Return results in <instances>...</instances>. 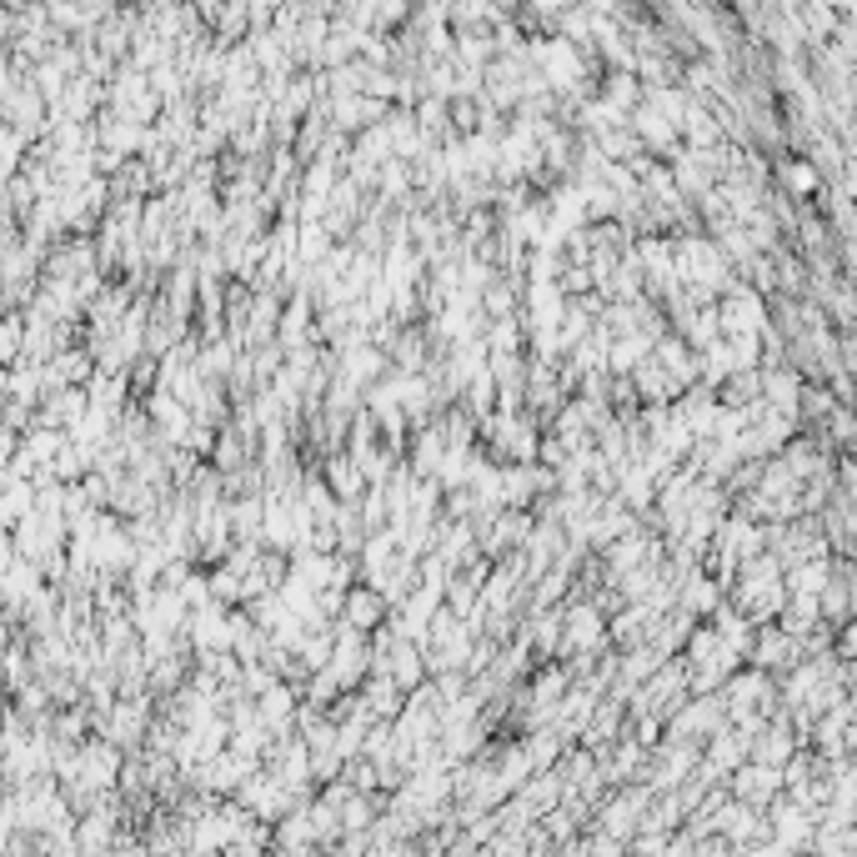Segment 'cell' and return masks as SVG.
I'll list each match as a JSON object with an SVG mask.
<instances>
[{
  "instance_id": "cell-1",
  "label": "cell",
  "mask_w": 857,
  "mask_h": 857,
  "mask_svg": "<svg viewBox=\"0 0 857 857\" xmlns=\"http://www.w3.org/2000/svg\"><path fill=\"white\" fill-rule=\"evenodd\" d=\"M381 592H351L346 597V627H356V632H366V627H376L381 622Z\"/></svg>"
}]
</instances>
